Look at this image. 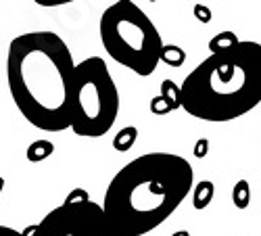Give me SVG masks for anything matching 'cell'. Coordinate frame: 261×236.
Listing matches in <instances>:
<instances>
[{
  "mask_svg": "<svg viewBox=\"0 0 261 236\" xmlns=\"http://www.w3.org/2000/svg\"><path fill=\"white\" fill-rule=\"evenodd\" d=\"M73 57L55 32H28L13 38L7 53V84L19 113L42 132L69 127L67 94Z\"/></svg>",
  "mask_w": 261,
  "mask_h": 236,
  "instance_id": "6da1fadb",
  "label": "cell"
},
{
  "mask_svg": "<svg viewBox=\"0 0 261 236\" xmlns=\"http://www.w3.org/2000/svg\"><path fill=\"white\" fill-rule=\"evenodd\" d=\"M194 184L192 165L173 153H146L123 165L109 182L102 216L113 226L144 236L173 216Z\"/></svg>",
  "mask_w": 261,
  "mask_h": 236,
  "instance_id": "7a4b0ae2",
  "label": "cell"
},
{
  "mask_svg": "<svg viewBox=\"0 0 261 236\" xmlns=\"http://www.w3.org/2000/svg\"><path fill=\"white\" fill-rule=\"evenodd\" d=\"M178 102L192 117L224 123L238 119L261 102V46L238 40L209 55L178 88Z\"/></svg>",
  "mask_w": 261,
  "mask_h": 236,
  "instance_id": "3957f363",
  "label": "cell"
},
{
  "mask_svg": "<svg viewBox=\"0 0 261 236\" xmlns=\"http://www.w3.org/2000/svg\"><path fill=\"white\" fill-rule=\"evenodd\" d=\"M100 42L115 63L140 77L150 75L161 61L163 40L150 17L132 0L107 7L100 25Z\"/></svg>",
  "mask_w": 261,
  "mask_h": 236,
  "instance_id": "277c9868",
  "label": "cell"
},
{
  "mask_svg": "<svg viewBox=\"0 0 261 236\" xmlns=\"http://www.w3.org/2000/svg\"><path fill=\"white\" fill-rule=\"evenodd\" d=\"M67 115L73 134L100 138L119 115V90L105 59L88 57L73 67L67 94Z\"/></svg>",
  "mask_w": 261,
  "mask_h": 236,
  "instance_id": "5b68a950",
  "label": "cell"
},
{
  "mask_svg": "<svg viewBox=\"0 0 261 236\" xmlns=\"http://www.w3.org/2000/svg\"><path fill=\"white\" fill-rule=\"evenodd\" d=\"M100 216V205L90 201L86 190L75 188L61 207L53 209L36 226H30L23 236H90Z\"/></svg>",
  "mask_w": 261,
  "mask_h": 236,
  "instance_id": "8992f818",
  "label": "cell"
},
{
  "mask_svg": "<svg viewBox=\"0 0 261 236\" xmlns=\"http://www.w3.org/2000/svg\"><path fill=\"white\" fill-rule=\"evenodd\" d=\"M176 107H180L176 84H173V82H163L161 94L153 102H150V109H153L155 113H167V111H173Z\"/></svg>",
  "mask_w": 261,
  "mask_h": 236,
  "instance_id": "52a82bcc",
  "label": "cell"
},
{
  "mask_svg": "<svg viewBox=\"0 0 261 236\" xmlns=\"http://www.w3.org/2000/svg\"><path fill=\"white\" fill-rule=\"evenodd\" d=\"M90 236H134V234H129V232H125V230L113 226L111 222L105 220V216H100V218L96 220V224L92 226Z\"/></svg>",
  "mask_w": 261,
  "mask_h": 236,
  "instance_id": "ba28073f",
  "label": "cell"
},
{
  "mask_svg": "<svg viewBox=\"0 0 261 236\" xmlns=\"http://www.w3.org/2000/svg\"><path fill=\"white\" fill-rule=\"evenodd\" d=\"M236 42H238V40H236V36H234V34H230V32H224V34H220V36H215V38L211 40V44H209L211 55H213V53H222V50H226V48L234 46Z\"/></svg>",
  "mask_w": 261,
  "mask_h": 236,
  "instance_id": "9c48e42d",
  "label": "cell"
},
{
  "mask_svg": "<svg viewBox=\"0 0 261 236\" xmlns=\"http://www.w3.org/2000/svg\"><path fill=\"white\" fill-rule=\"evenodd\" d=\"M136 136H138V132L134 130V127H123V130H121V132L115 136L113 146L117 148V151H127V148L134 144Z\"/></svg>",
  "mask_w": 261,
  "mask_h": 236,
  "instance_id": "30bf717a",
  "label": "cell"
},
{
  "mask_svg": "<svg viewBox=\"0 0 261 236\" xmlns=\"http://www.w3.org/2000/svg\"><path fill=\"white\" fill-rule=\"evenodd\" d=\"M161 61L169 63L173 67H180L182 61H184V50L178 46H163L161 48Z\"/></svg>",
  "mask_w": 261,
  "mask_h": 236,
  "instance_id": "8fae6325",
  "label": "cell"
},
{
  "mask_svg": "<svg viewBox=\"0 0 261 236\" xmlns=\"http://www.w3.org/2000/svg\"><path fill=\"white\" fill-rule=\"evenodd\" d=\"M55 151V148L46 142V140H40V142H36L32 148H30V161H42V159H46L50 153Z\"/></svg>",
  "mask_w": 261,
  "mask_h": 236,
  "instance_id": "7c38bea8",
  "label": "cell"
},
{
  "mask_svg": "<svg viewBox=\"0 0 261 236\" xmlns=\"http://www.w3.org/2000/svg\"><path fill=\"white\" fill-rule=\"evenodd\" d=\"M211 197H213V184H211V182L199 184L197 195H194V205H197V209H203V207L209 203Z\"/></svg>",
  "mask_w": 261,
  "mask_h": 236,
  "instance_id": "4fadbf2b",
  "label": "cell"
},
{
  "mask_svg": "<svg viewBox=\"0 0 261 236\" xmlns=\"http://www.w3.org/2000/svg\"><path fill=\"white\" fill-rule=\"evenodd\" d=\"M0 236H23V232H19L15 228H9V226H0Z\"/></svg>",
  "mask_w": 261,
  "mask_h": 236,
  "instance_id": "5bb4252c",
  "label": "cell"
},
{
  "mask_svg": "<svg viewBox=\"0 0 261 236\" xmlns=\"http://www.w3.org/2000/svg\"><path fill=\"white\" fill-rule=\"evenodd\" d=\"M176 236H188V234H186V232H178Z\"/></svg>",
  "mask_w": 261,
  "mask_h": 236,
  "instance_id": "9a60e30c",
  "label": "cell"
}]
</instances>
